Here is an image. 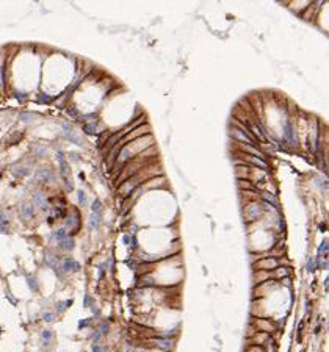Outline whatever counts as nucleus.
Returning a JSON list of instances; mask_svg holds the SVG:
<instances>
[{"label": "nucleus", "instance_id": "5701e85b", "mask_svg": "<svg viewBox=\"0 0 329 352\" xmlns=\"http://www.w3.org/2000/svg\"><path fill=\"white\" fill-rule=\"evenodd\" d=\"M55 308H57V311L58 313H65L66 311V302H63V301H60V302H57V304H55Z\"/></svg>", "mask_w": 329, "mask_h": 352}, {"label": "nucleus", "instance_id": "6e6552de", "mask_svg": "<svg viewBox=\"0 0 329 352\" xmlns=\"http://www.w3.org/2000/svg\"><path fill=\"white\" fill-rule=\"evenodd\" d=\"M58 249H61V251H66V252H69V251H72L74 249V239L72 238H63V239H60L58 241Z\"/></svg>", "mask_w": 329, "mask_h": 352}, {"label": "nucleus", "instance_id": "ddd939ff", "mask_svg": "<svg viewBox=\"0 0 329 352\" xmlns=\"http://www.w3.org/2000/svg\"><path fill=\"white\" fill-rule=\"evenodd\" d=\"M327 254H329V246H327V239H323V243L320 244L318 247V258L323 257V258H327Z\"/></svg>", "mask_w": 329, "mask_h": 352}, {"label": "nucleus", "instance_id": "423d86ee", "mask_svg": "<svg viewBox=\"0 0 329 352\" xmlns=\"http://www.w3.org/2000/svg\"><path fill=\"white\" fill-rule=\"evenodd\" d=\"M257 327H259V330L260 332H267V333H270V332H273L274 330V326H273V322L270 321V319H257Z\"/></svg>", "mask_w": 329, "mask_h": 352}, {"label": "nucleus", "instance_id": "39448f33", "mask_svg": "<svg viewBox=\"0 0 329 352\" xmlns=\"http://www.w3.org/2000/svg\"><path fill=\"white\" fill-rule=\"evenodd\" d=\"M152 343L157 347H160V349H171L172 346H174V341H172L171 338H168V337H158V338H152L151 340Z\"/></svg>", "mask_w": 329, "mask_h": 352}, {"label": "nucleus", "instance_id": "2eb2a0df", "mask_svg": "<svg viewBox=\"0 0 329 352\" xmlns=\"http://www.w3.org/2000/svg\"><path fill=\"white\" fill-rule=\"evenodd\" d=\"M27 285H28V288H30L33 293H38L39 286H38V282H36V277H33V275H27Z\"/></svg>", "mask_w": 329, "mask_h": 352}, {"label": "nucleus", "instance_id": "1a4fd4ad", "mask_svg": "<svg viewBox=\"0 0 329 352\" xmlns=\"http://www.w3.org/2000/svg\"><path fill=\"white\" fill-rule=\"evenodd\" d=\"M290 271L287 269V268H281L277 266L276 269H273V272H270L271 277H274V279H284V277H288Z\"/></svg>", "mask_w": 329, "mask_h": 352}, {"label": "nucleus", "instance_id": "9b49d317", "mask_svg": "<svg viewBox=\"0 0 329 352\" xmlns=\"http://www.w3.org/2000/svg\"><path fill=\"white\" fill-rule=\"evenodd\" d=\"M262 197L265 199V202L267 203H270V205H273V207H276L277 208V199H276V196L274 194H271V192H268V191H262Z\"/></svg>", "mask_w": 329, "mask_h": 352}, {"label": "nucleus", "instance_id": "a211bd4d", "mask_svg": "<svg viewBox=\"0 0 329 352\" xmlns=\"http://www.w3.org/2000/svg\"><path fill=\"white\" fill-rule=\"evenodd\" d=\"M99 333H100V335H102V337H105V335H108V332H110V324L107 322V321H104L102 324H100V326H99V330H97Z\"/></svg>", "mask_w": 329, "mask_h": 352}, {"label": "nucleus", "instance_id": "cd10ccee", "mask_svg": "<svg viewBox=\"0 0 329 352\" xmlns=\"http://www.w3.org/2000/svg\"><path fill=\"white\" fill-rule=\"evenodd\" d=\"M93 352H105V347L100 346L99 343H93Z\"/></svg>", "mask_w": 329, "mask_h": 352}, {"label": "nucleus", "instance_id": "20e7f679", "mask_svg": "<svg viewBox=\"0 0 329 352\" xmlns=\"http://www.w3.org/2000/svg\"><path fill=\"white\" fill-rule=\"evenodd\" d=\"M61 268H63V271L68 272V274H74V272H78L80 271V263L77 260H74V258H65L61 263Z\"/></svg>", "mask_w": 329, "mask_h": 352}, {"label": "nucleus", "instance_id": "a878e982", "mask_svg": "<svg viewBox=\"0 0 329 352\" xmlns=\"http://www.w3.org/2000/svg\"><path fill=\"white\" fill-rule=\"evenodd\" d=\"M35 202H36V203H39L41 207H44V205H45V199L41 196V194H36V196H35Z\"/></svg>", "mask_w": 329, "mask_h": 352}, {"label": "nucleus", "instance_id": "0eeeda50", "mask_svg": "<svg viewBox=\"0 0 329 352\" xmlns=\"http://www.w3.org/2000/svg\"><path fill=\"white\" fill-rule=\"evenodd\" d=\"M270 271H262V269H257L254 272V283H263L265 280H270Z\"/></svg>", "mask_w": 329, "mask_h": 352}, {"label": "nucleus", "instance_id": "2f4dec72", "mask_svg": "<svg viewBox=\"0 0 329 352\" xmlns=\"http://www.w3.org/2000/svg\"><path fill=\"white\" fill-rule=\"evenodd\" d=\"M329 279H327V277H326V279H324V290L327 291V285H329V282H327Z\"/></svg>", "mask_w": 329, "mask_h": 352}, {"label": "nucleus", "instance_id": "c756f323", "mask_svg": "<svg viewBox=\"0 0 329 352\" xmlns=\"http://www.w3.org/2000/svg\"><path fill=\"white\" fill-rule=\"evenodd\" d=\"M78 200H80V203H85V200H86V197H85V194H83V191H80V192H78Z\"/></svg>", "mask_w": 329, "mask_h": 352}, {"label": "nucleus", "instance_id": "aec40b11", "mask_svg": "<svg viewBox=\"0 0 329 352\" xmlns=\"http://www.w3.org/2000/svg\"><path fill=\"white\" fill-rule=\"evenodd\" d=\"M93 213L102 215V202H100V200H94V203H93Z\"/></svg>", "mask_w": 329, "mask_h": 352}, {"label": "nucleus", "instance_id": "393cba45", "mask_svg": "<svg viewBox=\"0 0 329 352\" xmlns=\"http://www.w3.org/2000/svg\"><path fill=\"white\" fill-rule=\"evenodd\" d=\"M91 322H93V318H89V319H81V321L78 322V329H81V327H88Z\"/></svg>", "mask_w": 329, "mask_h": 352}, {"label": "nucleus", "instance_id": "7c9ffc66", "mask_svg": "<svg viewBox=\"0 0 329 352\" xmlns=\"http://www.w3.org/2000/svg\"><path fill=\"white\" fill-rule=\"evenodd\" d=\"M6 298H8V299H10V301H11V304H13V305H16V304H17V301H16V299L13 298V296H11L10 293H8V294H6Z\"/></svg>", "mask_w": 329, "mask_h": 352}, {"label": "nucleus", "instance_id": "412c9836", "mask_svg": "<svg viewBox=\"0 0 329 352\" xmlns=\"http://www.w3.org/2000/svg\"><path fill=\"white\" fill-rule=\"evenodd\" d=\"M53 238L58 239V241H60V239H63V238H66V230H65V229H58V230L53 233Z\"/></svg>", "mask_w": 329, "mask_h": 352}, {"label": "nucleus", "instance_id": "c85d7f7f", "mask_svg": "<svg viewBox=\"0 0 329 352\" xmlns=\"http://www.w3.org/2000/svg\"><path fill=\"white\" fill-rule=\"evenodd\" d=\"M303 327H304V322L301 321L298 324V341H301V333H303Z\"/></svg>", "mask_w": 329, "mask_h": 352}, {"label": "nucleus", "instance_id": "4468645a", "mask_svg": "<svg viewBox=\"0 0 329 352\" xmlns=\"http://www.w3.org/2000/svg\"><path fill=\"white\" fill-rule=\"evenodd\" d=\"M238 188L243 189H248V191H254V185L248 180V179H238Z\"/></svg>", "mask_w": 329, "mask_h": 352}, {"label": "nucleus", "instance_id": "dca6fc26", "mask_svg": "<svg viewBox=\"0 0 329 352\" xmlns=\"http://www.w3.org/2000/svg\"><path fill=\"white\" fill-rule=\"evenodd\" d=\"M33 215H35V211H33V207L32 205H24L22 207V216H24V219H30V218H33Z\"/></svg>", "mask_w": 329, "mask_h": 352}, {"label": "nucleus", "instance_id": "bb28decb", "mask_svg": "<svg viewBox=\"0 0 329 352\" xmlns=\"http://www.w3.org/2000/svg\"><path fill=\"white\" fill-rule=\"evenodd\" d=\"M0 232H8V222L3 218H0Z\"/></svg>", "mask_w": 329, "mask_h": 352}, {"label": "nucleus", "instance_id": "7ed1b4c3", "mask_svg": "<svg viewBox=\"0 0 329 352\" xmlns=\"http://www.w3.org/2000/svg\"><path fill=\"white\" fill-rule=\"evenodd\" d=\"M284 141L288 146H296L298 144V136H296L295 125L291 124L290 121H287L285 125H284Z\"/></svg>", "mask_w": 329, "mask_h": 352}, {"label": "nucleus", "instance_id": "9d476101", "mask_svg": "<svg viewBox=\"0 0 329 352\" xmlns=\"http://www.w3.org/2000/svg\"><path fill=\"white\" fill-rule=\"evenodd\" d=\"M52 340H53V332H52L50 329H44V330L41 332V341H42V344H44V346H49L50 343H52Z\"/></svg>", "mask_w": 329, "mask_h": 352}, {"label": "nucleus", "instance_id": "4be33fe9", "mask_svg": "<svg viewBox=\"0 0 329 352\" xmlns=\"http://www.w3.org/2000/svg\"><path fill=\"white\" fill-rule=\"evenodd\" d=\"M306 271H307V272H314V271H315V263H314V258H307V263H306Z\"/></svg>", "mask_w": 329, "mask_h": 352}, {"label": "nucleus", "instance_id": "f03ea898", "mask_svg": "<svg viewBox=\"0 0 329 352\" xmlns=\"http://www.w3.org/2000/svg\"><path fill=\"white\" fill-rule=\"evenodd\" d=\"M254 271H257V269H262V271H273V269H276V268L279 266V262L276 260L274 257H265L262 258V260H259L257 263H254Z\"/></svg>", "mask_w": 329, "mask_h": 352}, {"label": "nucleus", "instance_id": "b1692460", "mask_svg": "<svg viewBox=\"0 0 329 352\" xmlns=\"http://www.w3.org/2000/svg\"><path fill=\"white\" fill-rule=\"evenodd\" d=\"M91 305H93V298H91V296L86 293V294H85V299H83V307H85V308H89Z\"/></svg>", "mask_w": 329, "mask_h": 352}, {"label": "nucleus", "instance_id": "6ab92c4d", "mask_svg": "<svg viewBox=\"0 0 329 352\" xmlns=\"http://www.w3.org/2000/svg\"><path fill=\"white\" fill-rule=\"evenodd\" d=\"M42 321L44 322H53L55 321V313L53 311H44L42 313Z\"/></svg>", "mask_w": 329, "mask_h": 352}, {"label": "nucleus", "instance_id": "f3484780", "mask_svg": "<svg viewBox=\"0 0 329 352\" xmlns=\"http://www.w3.org/2000/svg\"><path fill=\"white\" fill-rule=\"evenodd\" d=\"M100 216H102V215H97V213H94V215L91 216V221H89V227L91 229H97L100 225V221H102V219H100Z\"/></svg>", "mask_w": 329, "mask_h": 352}, {"label": "nucleus", "instance_id": "f8f14e48", "mask_svg": "<svg viewBox=\"0 0 329 352\" xmlns=\"http://www.w3.org/2000/svg\"><path fill=\"white\" fill-rule=\"evenodd\" d=\"M268 338H270V335H268L267 332H260V333H255V337L252 338V341L255 343V344H265Z\"/></svg>", "mask_w": 329, "mask_h": 352}, {"label": "nucleus", "instance_id": "f257e3e1", "mask_svg": "<svg viewBox=\"0 0 329 352\" xmlns=\"http://www.w3.org/2000/svg\"><path fill=\"white\" fill-rule=\"evenodd\" d=\"M263 213V205L262 202H255V200H251L246 203L244 207V219L248 222H252V221H257Z\"/></svg>", "mask_w": 329, "mask_h": 352}]
</instances>
